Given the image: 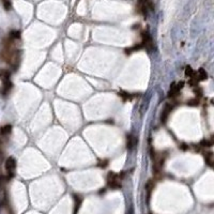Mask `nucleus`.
<instances>
[{
  "mask_svg": "<svg viewBox=\"0 0 214 214\" xmlns=\"http://www.w3.org/2000/svg\"><path fill=\"white\" fill-rule=\"evenodd\" d=\"M182 88H183V82L172 84V85H171V87H170L169 93H168L169 97H171V99H175V97H177L178 95H179L180 91L182 90Z\"/></svg>",
  "mask_w": 214,
  "mask_h": 214,
  "instance_id": "20e7f679",
  "label": "nucleus"
},
{
  "mask_svg": "<svg viewBox=\"0 0 214 214\" xmlns=\"http://www.w3.org/2000/svg\"><path fill=\"white\" fill-rule=\"evenodd\" d=\"M172 105L171 104H166L164 107V109H163V112H162V116H161V121L162 123H166V121H167L168 117H169L170 112H171V110H172Z\"/></svg>",
  "mask_w": 214,
  "mask_h": 214,
  "instance_id": "39448f33",
  "label": "nucleus"
},
{
  "mask_svg": "<svg viewBox=\"0 0 214 214\" xmlns=\"http://www.w3.org/2000/svg\"><path fill=\"white\" fill-rule=\"evenodd\" d=\"M137 144V138L134 135H129L127 136V140H126V146L127 149H133Z\"/></svg>",
  "mask_w": 214,
  "mask_h": 214,
  "instance_id": "0eeeda50",
  "label": "nucleus"
},
{
  "mask_svg": "<svg viewBox=\"0 0 214 214\" xmlns=\"http://www.w3.org/2000/svg\"><path fill=\"white\" fill-rule=\"evenodd\" d=\"M0 79L2 82V94L6 95L10 92L12 88V84L10 80V72L6 70L0 71Z\"/></svg>",
  "mask_w": 214,
  "mask_h": 214,
  "instance_id": "f257e3e1",
  "label": "nucleus"
},
{
  "mask_svg": "<svg viewBox=\"0 0 214 214\" xmlns=\"http://www.w3.org/2000/svg\"><path fill=\"white\" fill-rule=\"evenodd\" d=\"M4 167H6V176L9 179L13 178L15 175V169H16V161H15L13 157H8L6 161V165H4Z\"/></svg>",
  "mask_w": 214,
  "mask_h": 214,
  "instance_id": "7ed1b4c3",
  "label": "nucleus"
},
{
  "mask_svg": "<svg viewBox=\"0 0 214 214\" xmlns=\"http://www.w3.org/2000/svg\"><path fill=\"white\" fill-rule=\"evenodd\" d=\"M107 184L112 188H121V177L116 172H109L107 175Z\"/></svg>",
  "mask_w": 214,
  "mask_h": 214,
  "instance_id": "f03ea898",
  "label": "nucleus"
},
{
  "mask_svg": "<svg viewBox=\"0 0 214 214\" xmlns=\"http://www.w3.org/2000/svg\"><path fill=\"white\" fill-rule=\"evenodd\" d=\"M12 132V126L10 124H6V125H3L0 130V133H1V135L2 136H9Z\"/></svg>",
  "mask_w": 214,
  "mask_h": 214,
  "instance_id": "6e6552de",
  "label": "nucleus"
},
{
  "mask_svg": "<svg viewBox=\"0 0 214 214\" xmlns=\"http://www.w3.org/2000/svg\"><path fill=\"white\" fill-rule=\"evenodd\" d=\"M75 198V212L77 211L79 209V207H80V203H82V198L79 196H75L74 197Z\"/></svg>",
  "mask_w": 214,
  "mask_h": 214,
  "instance_id": "9d476101",
  "label": "nucleus"
},
{
  "mask_svg": "<svg viewBox=\"0 0 214 214\" xmlns=\"http://www.w3.org/2000/svg\"><path fill=\"white\" fill-rule=\"evenodd\" d=\"M193 73H194V71L191 69V67H188V68H186V72H185L186 76H190V77H191L192 75H193Z\"/></svg>",
  "mask_w": 214,
  "mask_h": 214,
  "instance_id": "9b49d317",
  "label": "nucleus"
},
{
  "mask_svg": "<svg viewBox=\"0 0 214 214\" xmlns=\"http://www.w3.org/2000/svg\"><path fill=\"white\" fill-rule=\"evenodd\" d=\"M153 188H154V182L152 180H149L148 183L146 184V193H147V201L150 200V197H151V193H152Z\"/></svg>",
  "mask_w": 214,
  "mask_h": 214,
  "instance_id": "423d86ee",
  "label": "nucleus"
},
{
  "mask_svg": "<svg viewBox=\"0 0 214 214\" xmlns=\"http://www.w3.org/2000/svg\"><path fill=\"white\" fill-rule=\"evenodd\" d=\"M212 152H209V153H207V154H205V162L209 164V166H212V164H213V161H212Z\"/></svg>",
  "mask_w": 214,
  "mask_h": 214,
  "instance_id": "1a4fd4ad",
  "label": "nucleus"
}]
</instances>
